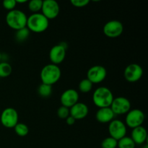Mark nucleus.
I'll list each match as a JSON object with an SVG mask.
<instances>
[{"mask_svg": "<svg viewBox=\"0 0 148 148\" xmlns=\"http://www.w3.org/2000/svg\"><path fill=\"white\" fill-rule=\"evenodd\" d=\"M27 20V17L25 13L16 9L8 12L6 15L7 25L16 31L26 27Z\"/></svg>", "mask_w": 148, "mask_h": 148, "instance_id": "obj_3", "label": "nucleus"}, {"mask_svg": "<svg viewBox=\"0 0 148 148\" xmlns=\"http://www.w3.org/2000/svg\"><path fill=\"white\" fill-rule=\"evenodd\" d=\"M38 93L40 97L43 98H49L52 94V86L41 83L38 88Z\"/></svg>", "mask_w": 148, "mask_h": 148, "instance_id": "obj_18", "label": "nucleus"}, {"mask_svg": "<svg viewBox=\"0 0 148 148\" xmlns=\"http://www.w3.org/2000/svg\"><path fill=\"white\" fill-rule=\"evenodd\" d=\"M75 121H76V120H75L73 117L71 116H69L66 119V124H68V125L69 126H72L73 125V124H75Z\"/></svg>", "mask_w": 148, "mask_h": 148, "instance_id": "obj_29", "label": "nucleus"}, {"mask_svg": "<svg viewBox=\"0 0 148 148\" xmlns=\"http://www.w3.org/2000/svg\"><path fill=\"white\" fill-rule=\"evenodd\" d=\"M118 141L111 137H106L101 143L102 148H116Z\"/></svg>", "mask_w": 148, "mask_h": 148, "instance_id": "obj_25", "label": "nucleus"}, {"mask_svg": "<svg viewBox=\"0 0 148 148\" xmlns=\"http://www.w3.org/2000/svg\"><path fill=\"white\" fill-rule=\"evenodd\" d=\"M29 35H30V30L25 27L16 31L15 39L19 42H23L27 39Z\"/></svg>", "mask_w": 148, "mask_h": 148, "instance_id": "obj_24", "label": "nucleus"}, {"mask_svg": "<svg viewBox=\"0 0 148 148\" xmlns=\"http://www.w3.org/2000/svg\"><path fill=\"white\" fill-rule=\"evenodd\" d=\"M62 71L58 65L49 64L42 68L40 71V79L42 83L53 85L60 79Z\"/></svg>", "mask_w": 148, "mask_h": 148, "instance_id": "obj_4", "label": "nucleus"}, {"mask_svg": "<svg viewBox=\"0 0 148 148\" xmlns=\"http://www.w3.org/2000/svg\"><path fill=\"white\" fill-rule=\"evenodd\" d=\"M60 7L57 1L54 0H44L43 1L41 14L49 20H53L59 15Z\"/></svg>", "mask_w": 148, "mask_h": 148, "instance_id": "obj_12", "label": "nucleus"}, {"mask_svg": "<svg viewBox=\"0 0 148 148\" xmlns=\"http://www.w3.org/2000/svg\"><path fill=\"white\" fill-rule=\"evenodd\" d=\"M18 113L14 108H7L1 112L0 121L4 127L8 129L14 128L18 123Z\"/></svg>", "mask_w": 148, "mask_h": 148, "instance_id": "obj_7", "label": "nucleus"}, {"mask_svg": "<svg viewBox=\"0 0 148 148\" xmlns=\"http://www.w3.org/2000/svg\"><path fill=\"white\" fill-rule=\"evenodd\" d=\"M89 109L88 106L84 103L78 102L69 108V116L75 120H81L88 116Z\"/></svg>", "mask_w": 148, "mask_h": 148, "instance_id": "obj_15", "label": "nucleus"}, {"mask_svg": "<svg viewBox=\"0 0 148 148\" xmlns=\"http://www.w3.org/2000/svg\"><path fill=\"white\" fill-rule=\"evenodd\" d=\"M49 26V20L40 12L34 13L27 17L26 27L36 33H40L46 31Z\"/></svg>", "mask_w": 148, "mask_h": 148, "instance_id": "obj_1", "label": "nucleus"}, {"mask_svg": "<svg viewBox=\"0 0 148 148\" xmlns=\"http://www.w3.org/2000/svg\"><path fill=\"white\" fill-rule=\"evenodd\" d=\"M2 5L5 10L10 12L15 9L17 3H16V0H5L2 2Z\"/></svg>", "mask_w": 148, "mask_h": 148, "instance_id": "obj_27", "label": "nucleus"}, {"mask_svg": "<svg viewBox=\"0 0 148 148\" xmlns=\"http://www.w3.org/2000/svg\"><path fill=\"white\" fill-rule=\"evenodd\" d=\"M1 51H0V62H1Z\"/></svg>", "mask_w": 148, "mask_h": 148, "instance_id": "obj_32", "label": "nucleus"}, {"mask_svg": "<svg viewBox=\"0 0 148 148\" xmlns=\"http://www.w3.org/2000/svg\"><path fill=\"white\" fill-rule=\"evenodd\" d=\"M12 72V66L7 62H0V77L5 78L10 76Z\"/></svg>", "mask_w": 148, "mask_h": 148, "instance_id": "obj_20", "label": "nucleus"}, {"mask_svg": "<svg viewBox=\"0 0 148 148\" xmlns=\"http://www.w3.org/2000/svg\"><path fill=\"white\" fill-rule=\"evenodd\" d=\"M103 33L106 37L110 38H118L122 34L124 26L119 20H110L107 22L103 26Z\"/></svg>", "mask_w": 148, "mask_h": 148, "instance_id": "obj_9", "label": "nucleus"}, {"mask_svg": "<svg viewBox=\"0 0 148 148\" xmlns=\"http://www.w3.org/2000/svg\"><path fill=\"white\" fill-rule=\"evenodd\" d=\"M62 106L70 108L79 102V93L75 89H68L62 94L60 98Z\"/></svg>", "mask_w": 148, "mask_h": 148, "instance_id": "obj_14", "label": "nucleus"}, {"mask_svg": "<svg viewBox=\"0 0 148 148\" xmlns=\"http://www.w3.org/2000/svg\"><path fill=\"white\" fill-rule=\"evenodd\" d=\"M107 70L101 65H95L88 69L87 72V79L92 84H99L106 79Z\"/></svg>", "mask_w": 148, "mask_h": 148, "instance_id": "obj_11", "label": "nucleus"}, {"mask_svg": "<svg viewBox=\"0 0 148 148\" xmlns=\"http://www.w3.org/2000/svg\"><path fill=\"white\" fill-rule=\"evenodd\" d=\"M110 108L114 115L127 114L131 110V102L125 97H117L114 98Z\"/></svg>", "mask_w": 148, "mask_h": 148, "instance_id": "obj_6", "label": "nucleus"}, {"mask_svg": "<svg viewBox=\"0 0 148 148\" xmlns=\"http://www.w3.org/2000/svg\"><path fill=\"white\" fill-rule=\"evenodd\" d=\"M135 143L130 137H124L118 141L117 147L119 148H135Z\"/></svg>", "mask_w": 148, "mask_h": 148, "instance_id": "obj_19", "label": "nucleus"}, {"mask_svg": "<svg viewBox=\"0 0 148 148\" xmlns=\"http://www.w3.org/2000/svg\"><path fill=\"white\" fill-rule=\"evenodd\" d=\"M131 138L135 145H143L147 139V130L143 126L132 129Z\"/></svg>", "mask_w": 148, "mask_h": 148, "instance_id": "obj_17", "label": "nucleus"}, {"mask_svg": "<svg viewBox=\"0 0 148 148\" xmlns=\"http://www.w3.org/2000/svg\"><path fill=\"white\" fill-rule=\"evenodd\" d=\"M108 132L110 137L119 141L127 134V126L121 120L114 119L109 123Z\"/></svg>", "mask_w": 148, "mask_h": 148, "instance_id": "obj_8", "label": "nucleus"}, {"mask_svg": "<svg viewBox=\"0 0 148 148\" xmlns=\"http://www.w3.org/2000/svg\"><path fill=\"white\" fill-rule=\"evenodd\" d=\"M92 85H93V84L89 79L85 78V79H82L79 82L78 88H79V90L82 93H88L90 91H91L92 88Z\"/></svg>", "mask_w": 148, "mask_h": 148, "instance_id": "obj_21", "label": "nucleus"}, {"mask_svg": "<svg viewBox=\"0 0 148 148\" xmlns=\"http://www.w3.org/2000/svg\"><path fill=\"white\" fill-rule=\"evenodd\" d=\"M16 3L17 4H24V3H27V0H16Z\"/></svg>", "mask_w": 148, "mask_h": 148, "instance_id": "obj_30", "label": "nucleus"}, {"mask_svg": "<svg viewBox=\"0 0 148 148\" xmlns=\"http://www.w3.org/2000/svg\"><path fill=\"white\" fill-rule=\"evenodd\" d=\"M57 116L62 119H66L69 116V108L62 106L58 108Z\"/></svg>", "mask_w": 148, "mask_h": 148, "instance_id": "obj_26", "label": "nucleus"}, {"mask_svg": "<svg viewBox=\"0 0 148 148\" xmlns=\"http://www.w3.org/2000/svg\"><path fill=\"white\" fill-rule=\"evenodd\" d=\"M71 4L72 6L77 8L85 7L90 3L89 0H71Z\"/></svg>", "mask_w": 148, "mask_h": 148, "instance_id": "obj_28", "label": "nucleus"}, {"mask_svg": "<svg viewBox=\"0 0 148 148\" xmlns=\"http://www.w3.org/2000/svg\"><path fill=\"white\" fill-rule=\"evenodd\" d=\"M114 98L112 92L106 87H99L92 94L93 103L99 108L111 106Z\"/></svg>", "mask_w": 148, "mask_h": 148, "instance_id": "obj_2", "label": "nucleus"}, {"mask_svg": "<svg viewBox=\"0 0 148 148\" xmlns=\"http://www.w3.org/2000/svg\"><path fill=\"white\" fill-rule=\"evenodd\" d=\"M143 75V69L138 64H130L125 68L124 76L126 80L131 83L137 82Z\"/></svg>", "mask_w": 148, "mask_h": 148, "instance_id": "obj_10", "label": "nucleus"}, {"mask_svg": "<svg viewBox=\"0 0 148 148\" xmlns=\"http://www.w3.org/2000/svg\"><path fill=\"white\" fill-rule=\"evenodd\" d=\"M43 1L42 0H31L28 2V9L30 12L34 13H38L41 11Z\"/></svg>", "mask_w": 148, "mask_h": 148, "instance_id": "obj_23", "label": "nucleus"}, {"mask_svg": "<svg viewBox=\"0 0 148 148\" xmlns=\"http://www.w3.org/2000/svg\"><path fill=\"white\" fill-rule=\"evenodd\" d=\"M14 132L20 137H25L29 132L28 127L24 123H17L14 127Z\"/></svg>", "mask_w": 148, "mask_h": 148, "instance_id": "obj_22", "label": "nucleus"}, {"mask_svg": "<svg viewBox=\"0 0 148 148\" xmlns=\"http://www.w3.org/2000/svg\"><path fill=\"white\" fill-rule=\"evenodd\" d=\"M66 47L62 43L53 46L49 51V59L53 64L58 65L63 62L66 56Z\"/></svg>", "mask_w": 148, "mask_h": 148, "instance_id": "obj_13", "label": "nucleus"}, {"mask_svg": "<svg viewBox=\"0 0 148 148\" xmlns=\"http://www.w3.org/2000/svg\"><path fill=\"white\" fill-rule=\"evenodd\" d=\"M145 118V116L143 111L137 108L131 109L126 116L125 125L131 129L140 127V126H143Z\"/></svg>", "mask_w": 148, "mask_h": 148, "instance_id": "obj_5", "label": "nucleus"}, {"mask_svg": "<svg viewBox=\"0 0 148 148\" xmlns=\"http://www.w3.org/2000/svg\"><path fill=\"white\" fill-rule=\"evenodd\" d=\"M142 148H148V145L147 144H145V145H144V146H143V147Z\"/></svg>", "mask_w": 148, "mask_h": 148, "instance_id": "obj_31", "label": "nucleus"}, {"mask_svg": "<svg viewBox=\"0 0 148 148\" xmlns=\"http://www.w3.org/2000/svg\"><path fill=\"white\" fill-rule=\"evenodd\" d=\"M114 116L115 115L111 111V108L107 107V108H99L95 114V118L99 123L107 124L114 120Z\"/></svg>", "mask_w": 148, "mask_h": 148, "instance_id": "obj_16", "label": "nucleus"}]
</instances>
